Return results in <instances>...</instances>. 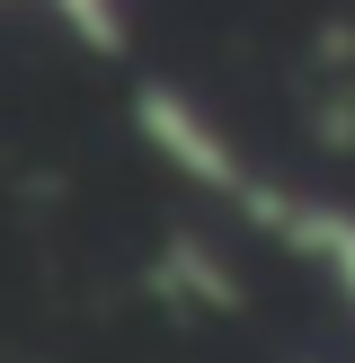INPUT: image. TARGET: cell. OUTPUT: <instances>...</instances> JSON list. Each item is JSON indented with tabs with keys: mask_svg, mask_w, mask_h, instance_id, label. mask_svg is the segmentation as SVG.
Instances as JSON below:
<instances>
[{
	"mask_svg": "<svg viewBox=\"0 0 355 363\" xmlns=\"http://www.w3.org/2000/svg\"><path fill=\"white\" fill-rule=\"evenodd\" d=\"M284 230H293V240L337 275V293H346V311H355V222H337V213H293Z\"/></svg>",
	"mask_w": 355,
	"mask_h": 363,
	"instance_id": "1",
	"label": "cell"
}]
</instances>
